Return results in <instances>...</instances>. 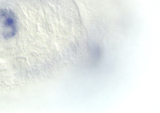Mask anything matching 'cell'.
Segmentation results:
<instances>
[{"label":"cell","instance_id":"cell-1","mask_svg":"<svg viewBox=\"0 0 160 113\" xmlns=\"http://www.w3.org/2000/svg\"><path fill=\"white\" fill-rule=\"evenodd\" d=\"M0 26L3 37L7 39L14 36L17 31V23L14 13L10 10H0Z\"/></svg>","mask_w":160,"mask_h":113},{"label":"cell","instance_id":"cell-2","mask_svg":"<svg viewBox=\"0 0 160 113\" xmlns=\"http://www.w3.org/2000/svg\"><path fill=\"white\" fill-rule=\"evenodd\" d=\"M92 54L95 60L98 61L100 58L101 52L99 47L98 45L95 46L92 50Z\"/></svg>","mask_w":160,"mask_h":113}]
</instances>
